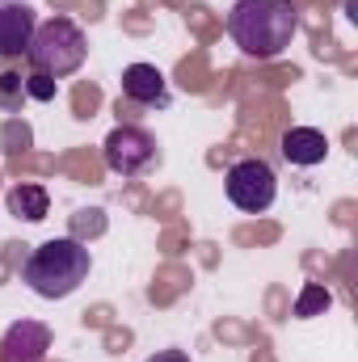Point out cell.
Returning <instances> with one entry per match:
<instances>
[{
  "label": "cell",
  "instance_id": "11",
  "mask_svg": "<svg viewBox=\"0 0 358 362\" xmlns=\"http://www.w3.org/2000/svg\"><path fill=\"white\" fill-rule=\"evenodd\" d=\"M329 308H333V295H329L321 282H308V286L299 291V299H295V316H299V320L321 316V312H329Z\"/></svg>",
  "mask_w": 358,
  "mask_h": 362
},
{
  "label": "cell",
  "instance_id": "7",
  "mask_svg": "<svg viewBox=\"0 0 358 362\" xmlns=\"http://www.w3.org/2000/svg\"><path fill=\"white\" fill-rule=\"evenodd\" d=\"M51 350V329L42 320H13L0 337V362H42Z\"/></svg>",
  "mask_w": 358,
  "mask_h": 362
},
{
  "label": "cell",
  "instance_id": "6",
  "mask_svg": "<svg viewBox=\"0 0 358 362\" xmlns=\"http://www.w3.org/2000/svg\"><path fill=\"white\" fill-rule=\"evenodd\" d=\"M127 105H144V110H169L173 105V93H169V81L156 64H131L122 72V97Z\"/></svg>",
  "mask_w": 358,
  "mask_h": 362
},
{
  "label": "cell",
  "instance_id": "10",
  "mask_svg": "<svg viewBox=\"0 0 358 362\" xmlns=\"http://www.w3.org/2000/svg\"><path fill=\"white\" fill-rule=\"evenodd\" d=\"M4 206H8V215H17V219H25V223H38V219H47V211H51V194H47V185L21 181V185H13V189L4 194Z\"/></svg>",
  "mask_w": 358,
  "mask_h": 362
},
{
  "label": "cell",
  "instance_id": "14",
  "mask_svg": "<svg viewBox=\"0 0 358 362\" xmlns=\"http://www.w3.org/2000/svg\"><path fill=\"white\" fill-rule=\"evenodd\" d=\"M148 362H190V354L185 350H156Z\"/></svg>",
  "mask_w": 358,
  "mask_h": 362
},
{
  "label": "cell",
  "instance_id": "12",
  "mask_svg": "<svg viewBox=\"0 0 358 362\" xmlns=\"http://www.w3.org/2000/svg\"><path fill=\"white\" fill-rule=\"evenodd\" d=\"M21 101H25V81H21V76H13V72H0V110L17 114V110H21Z\"/></svg>",
  "mask_w": 358,
  "mask_h": 362
},
{
  "label": "cell",
  "instance_id": "13",
  "mask_svg": "<svg viewBox=\"0 0 358 362\" xmlns=\"http://www.w3.org/2000/svg\"><path fill=\"white\" fill-rule=\"evenodd\" d=\"M55 93H59V81H51V76H42V72H30V76H25V97H34V101H55Z\"/></svg>",
  "mask_w": 358,
  "mask_h": 362
},
{
  "label": "cell",
  "instance_id": "2",
  "mask_svg": "<svg viewBox=\"0 0 358 362\" xmlns=\"http://www.w3.org/2000/svg\"><path fill=\"white\" fill-rule=\"evenodd\" d=\"M89 270H93L89 245H81L76 236L42 240L21 262V278H25V286L38 299H68L72 291H81V282L89 278Z\"/></svg>",
  "mask_w": 358,
  "mask_h": 362
},
{
  "label": "cell",
  "instance_id": "9",
  "mask_svg": "<svg viewBox=\"0 0 358 362\" xmlns=\"http://www.w3.org/2000/svg\"><path fill=\"white\" fill-rule=\"evenodd\" d=\"M325 156H329L325 131H316V127H291V131L282 135V160H287V165L312 169V165H321Z\"/></svg>",
  "mask_w": 358,
  "mask_h": 362
},
{
  "label": "cell",
  "instance_id": "4",
  "mask_svg": "<svg viewBox=\"0 0 358 362\" xmlns=\"http://www.w3.org/2000/svg\"><path fill=\"white\" fill-rule=\"evenodd\" d=\"M224 189H228V202L258 215V211H270L274 198H278V177L266 160L249 156V160H236L228 173H224Z\"/></svg>",
  "mask_w": 358,
  "mask_h": 362
},
{
  "label": "cell",
  "instance_id": "3",
  "mask_svg": "<svg viewBox=\"0 0 358 362\" xmlns=\"http://www.w3.org/2000/svg\"><path fill=\"white\" fill-rule=\"evenodd\" d=\"M85 55H89V38L85 30L72 21V17H51L34 30L30 47H25V59H30V72H42L51 81H64L72 72L85 68Z\"/></svg>",
  "mask_w": 358,
  "mask_h": 362
},
{
  "label": "cell",
  "instance_id": "5",
  "mask_svg": "<svg viewBox=\"0 0 358 362\" xmlns=\"http://www.w3.org/2000/svg\"><path fill=\"white\" fill-rule=\"evenodd\" d=\"M101 152H105L110 173H118V177H144L156 165V156H161L156 152V139L144 127H114L105 135Z\"/></svg>",
  "mask_w": 358,
  "mask_h": 362
},
{
  "label": "cell",
  "instance_id": "8",
  "mask_svg": "<svg viewBox=\"0 0 358 362\" xmlns=\"http://www.w3.org/2000/svg\"><path fill=\"white\" fill-rule=\"evenodd\" d=\"M34 30H38V17L30 0H0V59L25 55Z\"/></svg>",
  "mask_w": 358,
  "mask_h": 362
},
{
  "label": "cell",
  "instance_id": "1",
  "mask_svg": "<svg viewBox=\"0 0 358 362\" xmlns=\"http://www.w3.org/2000/svg\"><path fill=\"white\" fill-rule=\"evenodd\" d=\"M299 30L295 0H236L228 13V38L249 59H274L291 47Z\"/></svg>",
  "mask_w": 358,
  "mask_h": 362
}]
</instances>
